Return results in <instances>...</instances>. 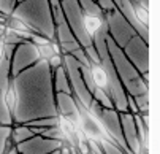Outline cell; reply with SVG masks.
<instances>
[{
    "label": "cell",
    "mask_w": 160,
    "mask_h": 154,
    "mask_svg": "<svg viewBox=\"0 0 160 154\" xmlns=\"http://www.w3.org/2000/svg\"><path fill=\"white\" fill-rule=\"evenodd\" d=\"M11 80L18 94V106L16 113L13 115V124L57 116L52 72L46 60L38 59L33 65L22 70Z\"/></svg>",
    "instance_id": "6da1fadb"
},
{
    "label": "cell",
    "mask_w": 160,
    "mask_h": 154,
    "mask_svg": "<svg viewBox=\"0 0 160 154\" xmlns=\"http://www.w3.org/2000/svg\"><path fill=\"white\" fill-rule=\"evenodd\" d=\"M11 14L19 18L32 32L46 37L51 41H56L49 0H22L14 5Z\"/></svg>",
    "instance_id": "7a4b0ae2"
},
{
    "label": "cell",
    "mask_w": 160,
    "mask_h": 154,
    "mask_svg": "<svg viewBox=\"0 0 160 154\" xmlns=\"http://www.w3.org/2000/svg\"><path fill=\"white\" fill-rule=\"evenodd\" d=\"M62 67L67 73L68 83H70V89L73 97L81 102L86 108H89L90 102H92V94L87 91V87L84 84L81 70H79V62L68 53H62Z\"/></svg>",
    "instance_id": "3957f363"
},
{
    "label": "cell",
    "mask_w": 160,
    "mask_h": 154,
    "mask_svg": "<svg viewBox=\"0 0 160 154\" xmlns=\"http://www.w3.org/2000/svg\"><path fill=\"white\" fill-rule=\"evenodd\" d=\"M60 8L63 11V16L70 26L76 41L82 48L92 45V37H89L84 24H82V10L79 7L78 0H60Z\"/></svg>",
    "instance_id": "277c9868"
},
{
    "label": "cell",
    "mask_w": 160,
    "mask_h": 154,
    "mask_svg": "<svg viewBox=\"0 0 160 154\" xmlns=\"http://www.w3.org/2000/svg\"><path fill=\"white\" fill-rule=\"evenodd\" d=\"M103 19H105V24H106V29H108V35L121 48H124L125 43L136 33L118 8L106 11L103 14Z\"/></svg>",
    "instance_id": "5b68a950"
},
{
    "label": "cell",
    "mask_w": 160,
    "mask_h": 154,
    "mask_svg": "<svg viewBox=\"0 0 160 154\" xmlns=\"http://www.w3.org/2000/svg\"><path fill=\"white\" fill-rule=\"evenodd\" d=\"M76 105H78V127L82 132V135L86 137V140L95 141V143H100L103 140L111 141V137L108 135V132L105 130L102 122L89 111V108H86L78 100H76Z\"/></svg>",
    "instance_id": "8992f818"
},
{
    "label": "cell",
    "mask_w": 160,
    "mask_h": 154,
    "mask_svg": "<svg viewBox=\"0 0 160 154\" xmlns=\"http://www.w3.org/2000/svg\"><path fill=\"white\" fill-rule=\"evenodd\" d=\"M122 51L140 75L149 72V43L144 41L140 35L135 33L125 43Z\"/></svg>",
    "instance_id": "52a82bcc"
},
{
    "label": "cell",
    "mask_w": 160,
    "mask_h": 154,
    "mask_svg": "<svg viewBox=\"0 0 160 154\" xmlns=\"http://www.w3.org/2000/svg\"><path fill=\"white\" fill-rule=\"evenodd\" d=\"M38 60L37 46L30 40H26L14 46V51L10 59V69H11V78H14L18 73L26 70L27 67L33 65Z\"/></svg>",
    "instance_id": "ba28073f"
},
{
    "label": "cell",
    "mask_w": 160,
    "mask_h": 154,
    "mask_svg": "<svg viewBox=\"0 0 160 154\" xmlns=\"http://www.w3.org/2000/svg\"><path fill=\"white\" fill-rule=\"evenodd\" d=\"M62 146H63L62 141L46 138L41 135H33L24 141L14 145L18 154H48V152H52Z\"/></svg>",
    "instance_id": "9c48e42d"
},
{
    "label": "cell",
    "mask_w": 160,
    "mask_h": 154,
    "mask_svg": "<svg viewBox=\"0 0 160 154\" xmlns=\"http://www.w3.org/2000/svg\"><path fill=\"white\" fill-rule=\"evenodd\" d=\"M119 119H121L125 145L128 146V149H132L136 154L140 148V140H138V132H136V126H135V118L130 111H119Z\"/></svg>",
    "instance_id": "30bf717a"
},
{
    "label": "cell",
    "mask_w": 160,
    "mask_h": 154,
    "mask_svg": "<svg viewBox=\"0 0 160 154\" xmlns=\"http://www.w3.org/2000/svg\"><path fill=\"white\" fill-rule=\"evenodd\" d=\"M54 103H56V111L59 116H65L78 124V105L73 94L54 92Z\"/></svg>",
    "instance_id": "8fae6325"
},
{
    "label": "cell",
    "mask_w": 160,
    "mask_h": 154,
    "mask_svg": "<svg viewBox=\"0 0 160 154\" xmlns=\"http://www.w3.org/2000/svg\"><path fill=\"white\" fill-rule=\"evenodd\" d=\"M89 70H90V76H92V81L95 84V87L105 91L109 95V86H108V75L105 72V69L102 67V64H94L90 62L89 65Z\"/></svg>",
    "instance_id": "7c38bea8"
},
{
    "label": "cell",
    "mask_w": 160,
    "mask_h": 154,
    "mask_svg": "<svg viewBox=\"0 0 160 154\" xmlns=\"http://www.w3.org/2000/svg\"><path fill=\"white\" fill-rule=\"evenodd\" d=\"M52 72V87H54V92H67V94H72L70 89V83H68L67 73L63 70V67H60L51 70Z\"/></svg>",
    "instance_id": "4fadbf2b"
},
{
    "label": "cell",
    "mask_w": 160,
    "mask_h": 154,
    "mask_svg": "<svg viewBox=\"0 0 160 154\" xmlns=\"http://www.w3.org/2000/svg\"><path fill=\"white\" fill-rule=\"evenodd\" d=\"M30 137H33V132H32V129L29 126H26V124H18L16 127L11 126L10 143L13 146L18 145V143H21V141H24V140H27V138H30Z\"/></svg>",
    "instance_id": "5bb4252c"
},
{
    "label": "cell",
    "mask_w": 160,
    "mask_h": 154,
    "mask_svg": "<svg viewBox=\"0 0 160 154\" xmlns=\"http://www.w3.org/2000/svg\"><path fill=\"white\" fill-rule=\"evenodd\" d=\"M103 23H105L103 16H94V14H84L82 13V24H84V29H86L89 37H94L97 33V30L103 26Z\"/></svg>",
    "instance_id": "9a60e30c"
},
{
    "label": "cell",
    "mask_w": 160,
    "mask_h": 154,
    "mask_svg": "<svg viewBox=\"0 0 160 154\" xmlns=\"http://www.w3.org/2000/svg\"><path fill=\"white\" fill-rule=\"evenodd\" d=\"M11 81V69H10V59L2 56L0 59V92H5Z\"/></svg>",
    "instance_id": "2e32d148"
},
{
    "label": "cell",
    "mask_w": 160,
    "mask_h": 154,
    "mask_svg": "<svg viewBox=\"0 0 160 154\" xmlns=\"http://www.w3.org/2000/svg\"><path fill=\"white\" fill-rule=\"evenodd\" d=\"M3 99H5V103H7L10 113H11V118H13V115L16 113V106H18V94H16V89H14L13 80L10 81L8 87H7L5 92H3Z\"/></svg>",
    "instance_id": "e0dca14e"
},
{
    "label": "cell",
    "mask_w": 160,
    "mask_h": 154,
    "mask_svg": "<svg viewBox=\"0 0 160 154\" xmlns=\"http://www.w3.org/2000/svg\"><path fill=\"white\" fill-rule=\"evenodd\" d=\"M78 2H79V7H81L84 14H94V16H103L105 14L95 0H78Z\"/></svg>",
    "instance_id": "ac0fdd59"
},
{
    "label": "cell",
    "mask_w": 160,
    "mask_h": 154,
    "mask_svg": "<svg viewBox=\"0 0 160 154\" xmlns=\"http://www.w3.org/2000/svg\"><path fill=\"white\" fill-rule=\"evenodd\" d=\"M0 126H13V118L5 103L3 92H0Z\"/></svg>",
    "instance_id": "d6986e66"
},
{
    "label": "cell",
    "mask_w": 160,
    "mask_h": 154,
    "mask_svg": "<svg viewBox=\"0 0 160 154\" xmlns=\"http://www.w3.org/2000/svg\"><path fill=\"white\" fill-rule=\"evenodd\" d=\"M135 100V105L138 108V115L149 113V92H143L138 95H132Z\"/></svg>",
    "instance_id": "ffe728a7"
},
{
    "label": "cell",
    "mask_w": 160,
    "mask_h": 154,
    "mask_svg": "<svg viewBox=\"0 0 160 154\" xmlns=\"http://www.w3.org/2000/svg\"><path fill=\"white\" fill-rule=\"evenodd\" d=\"M133 13H135V18L140 24H143L144 27H149V10H146L136 2H133Z\"/></svg>",
    "instance_id": "44dd1931"
},
{
    "label": "cell",
    "mask_w": 160,
    "mask_h": 154,
    "mask_svg": "<svg viewBox=\"0 0 160 154\" xmlns=\"http://www.w3.org/2000/svg\"><path fill=\"white\" fill-rule=\"evenodd\" d=\"M2 40H3V43H8V45H14V46L19 45V43H22V41H26V38L19 37L18 32H14L13 29H10V27H7V26H5Z\"/></svg>",
    "instance_id": "7402d4cb"
},
{
    "label": "cell",
    "mask_w": 160,
    "mask_h": 154,
    "mask_svg": "<svg viewBox=\"0 0 160 154\" xmlns=\"http://www.w3.org/2000/svg\"><path fill=\"white\" fill-rule=\"evenodd\" d=\"M92 99H94L95 102H98V103H100L102 106H105V108H114V106H112V102H111V99H109V95H108L105 91L98 89V87H95V89H94Z\"/></svg>",
    "instance_id": "603a6c76"
},
{
    "label": "cell",
    "mask_w": 160,
    "mask_h": 154,
    "mask_svg": "<svg viewBox=\"0 0 160 154\" xmlns=\"http://www.w3.org/2000/svg\"><path fill=\"white\" fill-rule=\"evenodd\" d=\"M98 145H100V148H102V151H103L105 154H125L118 145H114V143L109 141V140H103V141H100Z\"/></svg>",
    "instance_id": "cb8c5ba5"
},
{
    "label": "cell",
    "mask_w": 160,
    "mask_h": 154,
    "mask_svg": "<svg viewBox=\"0 0 160 154\" xmlns=\"http://www.w3.org/2000/svg\"><path fill=\"white\" fill-rule=\"evenodd\" d=\"M68 54H72L81 65H84V67H89L90 65V62H89V59H87V56H86V53H84V48L82 46H79V48H76V49H73L72 53H68Z\"/></svg>",
    "instance_id": "d4e9b609"
},
{
    "label": "cell",
    "mask_w": 160,
    "mask_h": 154,
    "mask_svg": "<svg viewBox=\"0 0 160 154\" xmlns=\"http://www.w3.org/2000/svg\"><path fill=\"white\" fill-rule=\"evenodd\" d=\"M14 5H16V0H0V13L2 14H11Z\"/></svg>",
    "instance_id": "484cf974"
},
{
    "label": "cell",
    "mask_w": 160,
    "mask_h": 154,
    "mask_svg": "<svg viewBox=\"0 0 160 154\" xmlns=\"http://www.w3.org/2000/svg\"><path fill=\"white\" fill-rule=\"evenodd\" d=\"M46 62H48V65H49V69L54 70V69H57V67H60V65H62V54H54V56H51Z\"/></svg>",
    "instance_id": "4316f807"
},
{
    "label": "cell",
    "mask_w": 160,
    "mask_h": 154,
    "mask_svg": "<svg viewBox=\"0 0 160 154\" xmlns=\"http://www.w3.org/2000/svg\"><path fill=\"white\" fill-rule=\"evenodd\" d=\"M95 2L98 3V7L102 8V11H103V13H106V11H111V10H114V8H116V5H114V2H112V0H95Z\"/></svg>",
    "instance_id": "83f0119b"
},
{
    "label": "cell",
    "mask_w": 160,
    "mask_h": 154,
    "mask_svg": "<svg viewBox=\"0 0 160 154\" xmlns=\"http://www.w3.org/2000/svg\"><path fill=\"white\" fill-rule=\"evenodd\" d=\"M60 154H72V152H70V146L63 145V146L60 148Z\"/></svg>",
    "instance_id": "f1b7e54d"
},
{
    "label": "cell",
    "mask_w": 160,
    "mask_h": 154,
    "mask_svg": "<svg viewBox=\"0 0 160 154\" xmlns=\"http://www.w3.org/2000/svg\"><path fill=\"white\" fill-rule=\"evenodd\" d=\"M2 56H3V40L0 38V59H2Z\"/></svg>",
    "instance_id": "f546056e"
},
{
    "label": "cell",
    "mask_w": 160,
    "mask_h": 154,
    "mask_svg": "<svg viewBox=\"0 0 160 154\" xmlns=\"http://www.w3.org/2000/svg\"><path fill=\"white\" fill-rule=\"evenodd\" d=\"M3 30H5V24H0V38L3 35Z\"/></svg>",
    "instance_id": "4dcf8cb0"
},
{
    "label": "cell",
    "mask_w": 160,
    "mask_h": 154,
    "mask_svg": "<svg viewBox=\"0 0 160 154\" xmlns=\"http://www.w3.org/2000/svg\"><path fill=\"white\" fill-rule=\"evenodd\" d=\"M112 2H114V5H116V8L119 10V7H121V0H112Z\"/></svg>",
    "instance_id": "1f68e13d"
},
{
    "label": "cell",
    "mask_w": 160,
    "mask_h": 154,
    "mask_svg": "<svg viewBox=\"0 0 160 154\" xmlns=\"http://www.w3.org/2000/svg\"><path fill=\"white\" fill-rule=\"evenodd\" d=\"M125 154H135V152H133V151H132V149H128V151H127V152H125Z\"/></svg>",
    "instance_id": "d6a6232c"
},
{
    "label": "cell",
    "mask_w": 160,
    "mask_h": 154,
    "mask_svg": "<svg viewBox=\"0 0 160 154\" xmlns=\"http://www.w3.org/2000/svg\"><path fill=\"white\" fill-rule=\"evenodd\" d=\"M18 2H22V0H16V3H18Z\"/></svg>",
    "instance_id": "836d02e7"
},
{
    "label": "cell",
    "mask_w": 160,
    "mask_h": 154,
    "mask_svg": "<svg viewBox=\"0 0 160 154\" xmlns=\"http://www.w3.org/2000/svg\"><path fill=\"white\" fill-rule=\"evenodd\" d=\"M132 2H138V0H132Z\"/></svg>",
    "instance_id": "e575fe53"
}]
</instances>
